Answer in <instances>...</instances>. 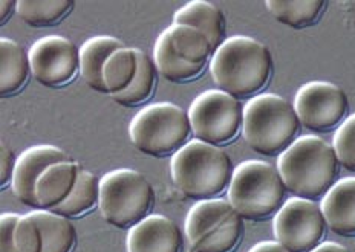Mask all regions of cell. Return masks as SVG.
I'll return each instance as SVG.
<instances>
[{
    "mask_svg": "<svg viewBox=\"0 0 355 252\" xmlns=\"http://www.w3.org/2000/svg\"><path fill=\"white\" fill-rule=\"evenodd\" d=\"M213 53L210 42L198 29L172 24L155 43L153 63L166 80L189 83L205 71Z\"/></svg>",
    "mask_w": 355,
    "mask_h": 252,
    "instance_id": "obj_8",
    "label": "cell"
},
{
    "mask_svg": "<svg viewBox=\"0 0 355 252\" xmlns=\"http://www.w3.org/2000/svg\"><path fill=\"white\" fill-rule=\"evenodd\" d=\"M125 44L110 35H97L86 40L80 48V73L86 84L98 93H107L103 80L105 64L115 51L124 48Z\"/></svg>",
    "mask_w": 355,
    "mask_h": 252,
    "instance_id": "obj_19",
    "label": "cell"
},
{
    "mask_svg": "<svg viewBox=\"0 0 355 252\" xmlns=\"http://www.w3.org/2000/svg\"><path fill=\"white\" fill-rule=\"evenodd\" d=\"M191 125L189 114L173 102H155L132 118L129 136L132 144L153 158L175 154L189 143Z\"/></svg>",
    "mask_w": 355,
    "mask_h": 252,
    "instance_id": "obj_7",
    "label": "cell"
},
{
    "mask_svg": "<svg viewBox=\"0 0 355 252\" xmlns=\"http://www.w3.org/2000/svg\"><path fill=\"white\" fill-rule=\"evenodd\" d=\"M265 5L280 24L303 29L319 20L327 3L323 0H268Z\"/></svg>",
    "mask_w": 355,
    "mask_h": 252,
    "instance_id": "obj_23",
    "label": "cell"
},
{
    "mask_svg": "<svg viewBox=\"0 0 355 252\" xmlns=\"http://www.w3.org/2000/svg\"><path fill=\"white\" fill-rule=\"evenodd\" d=\"M327 228L320 205L295 196L285 200L272 220L275 239L291 252H309L319 246Z\"/></svg>",
    "mask_w": 355,
    "mask_h": 252,
    "instance_id": "obj_11",
    "label": "cell"
},
{
    "mask_svg": "<svg viewBox=\"0 0 355 252\" xmlns=\"http://www.w3.org/2000/svg\"><path fill=\"white\" fill-rule=\"evenodd\" d=\"M16 161L17 158H14L12 148L6 143H2V147H0V183L2 187L11 183Z\"/></svg>",
    "mask_w": 355,
    "mask_h": 252,
    "instance_id": "obj_29",
    "label": "cell"
},
{
    "mask_svg": "<svg viewBox=\"0 0 355 252\" xmlns=\"http://www.w3.org/2000/svg\"><path fill=\"white\" fill-rule=\"evenodd\" d=\"M184 235L172 219L162 214H149L129 228L128 252H182Z\"/></svg>",
    "mask_w": 355,
    "mask_h": 252,
    "instance_id": "obj_15",
    "label": "cell"
},
{
    "mask_svg": "<svg viewBox=\"0 0 355 252\" xmlns=\"http://www.w3.org/2000/svg\"><path fill=\"white\" fill-rule=\"evenodd\" d=\"M31 75L26 51L8 37L0 39V92L3 96L19 93Z\"/></svg>",
    "mask_w": 355,
    "mask_h": 252,
    "instance_id": "obj_21",
    "label": "cell"
},
{
    "mask_svg": "<svg viewBox=\"0 0 355 252\" xmlns=\"http://www.w3.org/2000/svg\"><path fill=\"white\" fill-rule=\"evenodd\" d=\"M293 106L303 127L315 133H328L347 118L349 100L337 84L309 81L295 93Z\"/></svg>",
    "mask_w": 355,
    "mask_h": 252,
    "instance_id": "obj_12",
    "label": "cell"
},
{
    "mask_svg": "<svg viewBox=\"0 0 355 252\" xmlns=\"http://www.w3.org/2000/svg\"><path fill=\"white\" fill-rule=\"evenodd\" d=\"M155 191L146 176L132 168H118L100 179L98 208L115 228H132L149 216Z\"/></svg>",
    "mask_w": 355,
    "mask_h": 252,
    "instance_id": "obj_6",
    "label": "cell"
},
{
    "mask_svg": "<svg viewBox=\"0 0 355 252\" xmlns=\"http://www.w3.org/2000/svg\"><path fill=\"white\" fill-rule=\"evenodd\" d=\"M300 127L294 106L280 95L259 93L243 106V139L263 156L284 153L297 139Z\"/></svg>",
    "mask_w": 355,
    "mask_h": 252,
    "instance_id": "obj_4",
    "label": "cell"
},
{
    "mask_svg": "<svg viewBox=\"0 0 355 252\" xmlns=\"http://www.w3.org/2000/svg\"><path fill=\"white\" fill-rule=\"evenodd\" d=\"M248 252H291V251L285 248L284 244L279 243L277 240H265L254 244V246Z\"/></svg>",
    "mask_w": 355,
    "mask_h": 252,
    "instance_id": "obj_30",
    "label": "cell"
},
{
    "mask_svg": "<svg viewBox=\"0 0 355 252\" xmlns=\"http://www.w3.org/2000/svg\"><path fill=\"white\" fill-rule=\"evenodd\" d=\"M173 24L198 29L216 51L225 39V16L218 5L207 0H193L173 14Z\"/></svg>",
    "mask_w": 355,
    "mask_h": 252,
    "instance_id": "obj_18",
    "label": "cell"
},
{
    "mask_svg": "<svg viewBox=\"0 0 355 252\" xmlns=\"http://www.w3.org/2000/svg\"><path fill=\"white\" fill-rule=\"evenodd\" d=\"M170 174L187 197L214 199L230 185L233 164L220 147L193 139L173 154Z\"/></svg>",
    "mask_w": 355,
    "mask_h": 252,
    "instance_id": "obj_3",
    "label": "cell"
},
{
    "mask_svg": "<svg viewBox=\"0 0 355 252\" xmlns=\"http://www.w3.org/2000/svg\"><path fill=\"white\" fill-rule=\"evenodd\" d=\"M81 165L73 161L57 162L44 170L35 183L37 210H54L63 204L73 190L81 173Z\"/></svg>",
    "mask_w": 355,
    "mask_h": 252,
    "instance_id": "obj_17",
    "label": "cell"
},
{
    "mask_svg": "<svg viewBox=\"0 0 355 252\" xmlns=\"http://www.w3.org/2000/svg\"><path fill=\"white\" fill-rule=\"evenodd\" d=\"M184 228L196 252H233L242 239L243 219L228 199L214 197L196 200Z\"/></svg>",
    "mask_w": 355,
    "mask_h": 252,
    "instance_id": "obj_9",
    "label": "cell"
},
{
    "mask_svg": "<svg viewBox=\"0 0 355 252\" xmlns=\"http://www.w3.org/2000/svg\"><path fill=\"white\" fill-rule=\"evenodd\" d=\"M138 68L135 48L124 46L109 57L103 71V80L107 89V95H116L128 87L135 78Z\"/></svg>",
    "mask_w": 355,
    "mask_h": 252,
    "instance_id": "obj_27",
    "label": "cell"
},
{
    "mask_svg": "<svg viewBox=\"0 0 355 252\" xmlns=\"http://www.w3.org/2000/svg\"><path fill=\"white\" fill-rule=\"evenodd\" d=\"M17 8V2H12V0H5V2H0V17H2V24L8 20L10 14Z\"/></svg>",
    "mask_w": 355,
    "mask_h": 252,
    "instance_id": "obj_32",
    "label": "cell"
},
{
    "mask_svg": "<svg viewBox=\"0 0 355 252\" xmlns=\"http://www.w3.org/2000/svg\"><path fill=\"white\" fill-rule=\"evenodd\" d=\"M72 161V158L63 148L55 145H34L21 152L11 179V190L21 204L33 206L37 210L35 183L40 179L44 170L57 162Z\"/></svg>",
    "mask_w": 355,
    "mask_h": 252,
    "instance_id": "obj_14",
    "label": "cell"
},
{
    "mask_svg": "<svg viewBox=\"0 0 355 252\" xmlns=\"http://www.w3.org/2000/svg\"><path fill=\"white\" fill-rule=\"evenodd\" d=\"M31 75L46 87L69 84L80 72V49L62 35H46L29 48Z\"/></svg>",
    "mask_w": 355,
    "mask_h": 252,
    "instance_id": "obj_13",
    "label": "cell"
},
{
    "mask_svg": "<svg viewBox=\"0 0 355 252\" xmlns=\"http://www.w3.org/2000/svg\"><path fill=\"white\" fill-rule=\"evenodd\" d=\"M338 170L334 148L315 135L297 138L277 158V172L295 197H323L337 182Z\"/></svg>",
    "mask_w": 355,
    "mask_h": 252,
    "instance_id": "obj_2",
    "label": "cell"
},
{
    "mask_svg": "<svg viewBox=\"0 0 355 252\" xmlns=\"http://www.w3.org/2000/svg\"><path fill=\"white\" fill-rule=\"evenodd\" d=\"M43 239L29 214L3 213L0 217V252H42Z\"/></svg>",
    "mask_w": 355,
    "mask_h": 252,
    "instance_id": "obj_20",
    "label": "cell"
},
{
    "mask_svg": "<svg viewBox=\"0 0 355 252\" xmlns=\"http://www.w3.org/2000/svg\"><path fill=\"white\" fill-rule=\"evenodd\" d=\"M331 145L334 148L340 167L355 172V114L347 116L338 125Z\"/></svg>",
    "mask_w": 355,
    "mask_h": 252,
    "instance_id": "obj_28",
    "label": "cell"
},
{
    "mask_svg": "<svg viewBox=\"0 0 355 252\" xmlns=\"http://www.w3.org/2000/svg\"><path fill=\"white\" fill-rule=\"evenodd\" d=\"M135 53L138 62L135 78L132 80V83L123 92L112 95V100L124 107H135L143 105V102L150 98L155 86H157V68H155V63L147 57L144 51L135 48Z\"/></svg>",
    "mask_w": 355,
    "mask_h": 252,
    "instance_id": "obj_24",
    "label": "cell"
},
{
    "mask_svg": "<svg viewBox=\"0 0 355 252\" xmlns=\"http://www.w3.org/2000/svg\"><path fill=\"white\" fill-rule=\"evenodd\" d=\"M309 252H351L346 246L336 242H322L319 246H315Z\"/></svg>",
    "mask_w": 355,
    "mask_h": 252,
    "instance_id": "obj_31",
    "label": "cell"
},
{
    "mask_svg": "<svg viewBox=\"0 0 355 252\" xmlns=\"http://www.w3.org/2000/svg\"><path fill=\"white\" fill-rule=\"evenodd\" d=\"M327 226L338 235H355V177L338 179L322 197Z\"/></svg>",
    "mask_w": 355,
    "mask_h": 252,
    "instance_id": "obj_16",
    "label": "cell"
},
{
    "mask_svg": "<svg viewBox=\"0 0 355 252\" xmlns=\"http://www.w3.org/2000/svg\"><path fill=\"white\" fill-rule=\"evenodd\" d=\"M43 239L42 252H72L77 244V229L71 219L49 210H34L28 213Z\"/></svg>",
    "mask_w": 355,
    "mask_h": 252,
    "instance_id": "obj_22",
    "label": "cell"
},
{
    "mask_svg": "<svg viewBox=\"0 0 355 252\" xmlns=\"http://www.w3.org/2000/svg\"><path fill=\"white\" fill-rule=\"evenodd\" d=\"M98 197L100 179L94 173L81 170L76 187L71 191L68 199L51 211L68 219H76L83 216L87 211H91L95 205H98Z\"/></svg>",
    "mask_w": 355,
    "mask_h": 252,
    "instance_id": "obj_25",
    "label": "cell"
},
{
    "mask_svg": "<svg viewBox=\"0 0 355 252\" xmlns=\"http://www.w3.org/2000/svg\"><path fill=\"white\" fill-rule=\"evenodd\" d=\"M187 114L191 133L207 144L225 145L242 132L243 106L238 98L220 89L199 93Z\"/></svg>",
    "mask_w": 355,
    "mask_h": 252,
    "instance_id": "obj_10",
    "label": "cell"
},
{
    "mask_svg": "<svg viewBox=\"0 0 355 252\" xmlns=\"http://www.w3.org/2000/svg\"><path fill=\"white\" fill-rule=\"evenodd\" d=\"M227 195L228 202L242 219L263 220L284 205L286 187L277 167L265 161L250 159L233 170Z\"/></svg>",
    "mask_w": 355,
    "mask_h": 252,
    "instance_id": "obj_5",
    "label": "cell"
},
{
    "mask_svg": "<svg viewBox=\"0 0 355 252\" xmlns=\"http://www.w3.org/2000/svg\"><path fill=\"white\" fill-rule=\"evenodd\" d=\"M71 0H19L17 14L26 25L44 28L57 25L71 12Z\"/></svg>",
    "mask_w": 355,
    "mask_h": 252,
    "instance_id": "obj_26",
    "label": "cell"
},
{
    "mask_svg": "<svg viewBox=\"0 0 355 252\" xmlns=\"http://www.w3.org/2000/svg\"><path fill=\"white\" fill-rule=\"evenodd\" d=\"M210 73L220 91L238 100L253 98L271 80L272 55L253 37H228L213 53Z\"/></svg>",
    "mask_w": 355,
    "mask_h": 252,
    "instance_id": "obj_1",
    "label": "cell"
}]
</instances>
